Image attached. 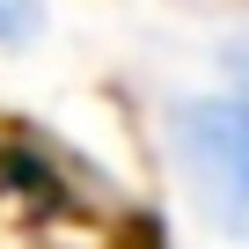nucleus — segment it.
Returning <instances> with one entry per match:
<instances>
[{
	"instance_id": "2",
	"label": "nucleus",
	"mask_w": 249,
	"mask_h": 249,
	"mask_svg": "<svg viewBox=\"0 0 249 249\" xmlns=\"http://www.w3.org/2000/svg\"><path fill=\"white\" fill-rule=\"evenodd\" d=\"M37 30H44V0H0V44L8 52H22Z\"/></svg>"
},
{
	"instance_id": "3",
	"label": "nucleus",
	"mask_w": 249,
	"mask_h": 249,
	"mask_svg": "<svg viewBox=\"0 0 249 249\" xmlns=\"http://www.w3.org/2000/svg\"><path fill=\"white\" fill-rule=\"evenodd\" d=\"M227 73H234V95H249V44L227 52Z\"/></svg>"
},
{
	"instance_id": "1",
	"label": "nucleus",
	"mask_w": 249,
	"mask_h": 249,
	"mask_svg": "<svg viewBox=\"0 0 249 249\" xmlns=\"http://www.w3.org/2000/svg\"><path fill=\"white\" fill-rule=\"evenodd\" d=\"M169 147L198 213L249 249V95H183L169 110Z\"/></svg>"
}]
</instances>
